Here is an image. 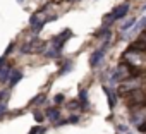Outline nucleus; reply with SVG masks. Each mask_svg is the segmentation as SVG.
Listing matches in <instances>:
<instances>
[{"instance_id": "obj_19", "label": "nucleus", "mask_w": 146, "mask_h": 134, "mask_svg": "<svg viewBox=\"0 0 146 134\" xmlns=\"http://www.w3.org/2000/svg\"><path fill=\"white\" fill-rule=\"evenodd\" d=\"M64 100H65V96H64V95H57V96L53 98V101H55V103H62Z\"/></svg>"}, {"instance_id": "obj_8", "label": "nucleus", "mask_w": 146, "mask_h": 134, "mask_svg": "<svg viewBox=\"0 0 146 134\" xmlns=\"http://www.w3.org/2000/svg\"><path fill=\"white\" fill-rule=\"evenodd\" d=\"M105 91H107V98H108V107H110V110H112V108H115V105H117V95H115V91L110 90V88H105Z\"/></svg>"}, {"instance_id": "obj_12", "label": "nucleus", "mask_w": 146, "mask_h": 134, "mask_svg": "<svg viewBox=\"0 0 146 134\" xmlns=\"http://www.w3.org/2000/svg\"><path fill=\"white\" fill-rule=\"evenodd\" d=\"M134 23H136V19H129V21H125V23L122 24V28H120V29H122V31H129V29L134 26Z\"/></svg>"}, {"instance_id": "obj_14", "label": "nucleus", "mask_w": 146, "mask_h": 134, "mask_svg": "<svg viewBox=\"0 0 146 134\" xmlns=\"http://www.w3.org/2000/svg\"><path fill=\"white\" fill-rule=\"evenodd\" d=\"M36 23H38V14H33V16L29 17V26L33 28V26H35Z\"/></svg>"}, {"instance_id": "obj_22", "label": "nucleus", "mask_w": 146, "mask_h": 134, "mask_svg": "<svg viewBox=\"0 0 146 134\" xmlns=\"http://www.w3.org/2000/svg\"><path fill=\"white\" fill-rule=\"evenodd\" d=\"M139 131H141V132H146V124H141V125H139Z\"/></svg>"}, {"instance_id": "obj_23", "label": "nucleus", "mask_w": 146, "mask_h": 134, "mask_svg": "<svg viewBox=\"0 0 146 134\" xmlns=\"http://www.w3.org/2000/svg\"><path fill=\"white\" fill-rule=\"evenodd\" d=\"M143 11H146V4H144V5H143Z\"/></svg>"}, {"instance_id": "obj_9", "label": "nucleus", "mask_w": 146, "mask_h": 134, "mask_svg": "<svg viewBox=\"0 0 146 134\" xmlns=\"http://www.w3.org/2000/svg\"><path fill=\"white\" fill-rule=\"evenodd\" d=\"M132 28H134V31H141L143 28H146V16H144V17H141L137 23H134V26H132Z\"/></svg>"}, {"instance_id": "obj_24", "label": "nucleus", "mask_w": 146, "mask_h": 134, "mask_svg": "<svg viewBox=\"0 0 146 134\" xmlns=\"http://www.w3.org/2000/svg\"><path fill=\"white\" fill-rule=\"evenodd\" d=\"M17 2H23V0H17Z\"/></svg>"}, {"instance_id": "obj_3", "label": "nucleus", "mask_w": 146, "mask_h": 134, "mask_svg": "<svg viewBox=\"0 0 146 134\" xmlns=\"http://www.w3.org/2000/svg\"><path fill=\"white\" fill-rule=\"evenodd\" d=\"M108 45H110V36L107 38V41L103 43L102 48H98L96 52L91 53V57H90V64H91V67H96V65L102 64V60H103V57H105V52H107V46H108Z\"/></svg>"}, {"instance_id": "obj_6", "label": "nucleus", "mask_w": 146, "mask_h": 134, "mask_svg": "<svg viewBox=\"0 0 146 134\" xmlns=\"http://www.w3.org/2000/svg\"><path fill=\"white\" fill-rule=\"evenodd\" d=\"M11 72H12V67L5 64L2 69H0V83H7L9 78H11Z\"/></svg>"}, {"instance_id": "obj_18", "label": "nucleus", "mask_w": 146, "mask_h": 134, "mask_svg": "<svg viewBox=\"0 0 146 134\" xmlns=\"http://www.w3.org/2000/svg\"><path fill=\"white\" fill-rule=\"evenodd\" d=\"M7 112V103H4V101H0V115H4Z\"/></svg>"}, {"instance_id": "obj_25", "label": "nucleus", "mask_w": 146, "mask_h": 134, "mask_svg": "<svg viewBox=\"0 0 146 134\" xmlns=\"http://www.w3.org/2000/svg\"><path fill=\"white\" fill-rule=\"evenodd\" d=\"M119 134H120V132H119Z\"/></svg>"}, {"instance_id": "obj_10", "label": "nucleus", "mask_w": 146, "mask_h": 134, "mask_svg": "<svg viewBox=\"0 0 146 134\" xmlns=\"http://www.w3.org/2000/svg\"><path fill=\"white\" fill-rule=\"evenodd\" d=\"M95 36H96V38H103V36H110V29H108V26H103L102 29H98Z\"/></svg>"}, {"instance_id": "obj_7", "label": "nucleus", "mask_w": 146, "mask_h": 134, "mask_svg": "<svg viewBox=\"0 0 146 134\" xmlns=\"http://www.w3.org/2000/svg\"><path fill=\"white\" fill-rule=\"evenodd\" d=\"M79 103L81 108H88L90 107V98H88V90H79Z\"/></svg>"}, {"instance_id": "obj_13", "label": "nucleus", "mask_w": 146, "mask_h": 134, "mask_svg": "<svg viewBox=\"0 0 146 134\" xmlns=\"http://www.w3.org/2000/svg\"><path fill=\"white\" fill-rule=\"evenodd\" d=\"M79 122V115H70L67 119V124H78Z\"/></svg>"}, {"instance_id": "obj_17", "label": "nucleus", "mask_w": 146, "mask_h": 134, "mask_svg": "<svg viewBox=\"0 0 146 134\" xmlns=\"http://www.w3.org/2000/svg\"><path fill=\"white\" fill-rule=\"evenodd\" d=\"M117 131H119V132H120V134H122V132H124V134H125V132H127V131H129V129H127V125H124V124H119V125H117Z\"/></svg>"}, {"instance_id": "obj_11", "label": "nucleus", "mask_w": 146, "mask_h": 134, "mask_svg": "<svg viewBox=\"0 0 146 134\" xmlns=\"http://www.w3.org/2000/svg\"><path fill=\"white\" fill-rule=\"evenodd\" d=\"M72 67H74V65H72V62H65V65L62 67V69H60V72H58V76H64V74H67V72H70L72 71Z\"/></svg>"}, {"instance_id": "obj_4", "label": "nucleus", "mask_w": 146, "mask_h": 134, "mask_svg": "<svg viewBox=\"0 0 146 134\" xmlns=\"http://www.w3.org/2000/svg\"><path fill=\"white\" fill-rule=\"evenodd\" d=\"M45 117H46L48 120H52V122L60 120V108H58V107H48L46 112H45Z\"/></svg>"}, {"instance_id": "obj_20", "label": "nucleus", "mask_w": 146, "mask_h": 134, "mask_svg": "<svg viewBox=\"0 0 146 134\" xmlns=\"http://www.w3.org/2000/svg\"><path fill=\"white\" fill-rule=\"evenodd\" d=\"M137 40H139L141 43H144V45H146V31H143V33L139 34V38H137Z\"/></svg>"}, {"instance_id": "obj_21", "label": "nucleus", "mask_w": 146, "mask_h": 134, "mask_svg": "<svg viewBox=\"0 0 146 134\" xmlns=\"http://www.w3.org/2000/svg\"><path fill=\"white\" fill-rule=\"evenodd\" d=\"M4 65H5V55H2V57H0V69H2Z\"/></svg>"}, {"instance_id": "obj_15", "label": "nucleus", "mask_w": 146, "mask_h": 134, "mask_svg": "<svg viewBox=\"0 0 146 134\" xmlns=\"http://www.w3.org/2000/svg\"><path fill=\"white\" fill-rule=\"evenodd\" d=\"M40 132L43 134V132H45V127H33L29 134H40Z\"/></svg>"}, {"instance_id": "obj_2", "label": "nucleus", "mask_w": 146, "mask_h": 134, "mask_svg": "<svg viewBox=\"0 0 146 134\" xmlns=\"http://www.w3.org/2000/svg\"><path fill=\"white\" fill-rule=\"evenodd\" d=\"M70 36H72V31H70V29H64L60 34H57V36L52 40V45H53L52 50H55L57 53H60V50L64 48V43H65Z\"/></svg>"}, {"instance_id": "obj_1", "label": "nucleus", "mask_w": 146, "mask_h": 134, "mask_svg": "<svg viewBox=\"0 0 146 134\" xmlns=\"http://www.w3.org/2000/svg\"><path fill=\"white\" fill-rule=\"evenodd\" d=\"M127 12H129V4H122V5L115 7L110 14H107V16H105V19H107V21H110V24H112V23H115V21L124 19V17L127 16Z\"/></svg>"}, {"instance_id": "obj_5", "label": "nucleus", "mask_w": 146, "mask_h": 134, "mask_svg": "<svg viewBox=\"0 0 146 134\" xmlns=\"http://www.w3.org/2000/svg\"><path fill=\"white\" fill-rule=\"evenodd\" d=\"M23 76H24V74H23V71H17V69H16V71H12V72H11V78H9V86H11V88H14V86L23 79Z\"/></svg>"}, {"instance_id": "obj_16", "label": "nucleus", "mask_w": 146, "mask_h": 134, "mask_svg": "<svg viewBox=\"0 0 146 134\" xmlns=\"http://www.w3.org/2000/svg\"><path fill=\"white\" fill-rule=\"evenodd\" d=\"M35 119H36V122H43L45 120V115L40 113V112H35Z\"/></svg>"}]
</instances>
